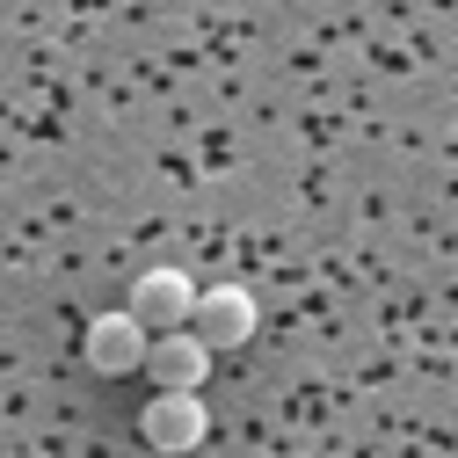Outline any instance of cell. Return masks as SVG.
Masks as SVG:
<instances>
[{"instance_id": "obj_1", "label": "cell", "mask_w": 458, "mask_h": 458, "mask_svg": "<svg viewBox=\"0 0 458 458\" xmlns=\"http://www.w3.org/2000/svg\"><path fill=\"white\" fill-rule=\"evenodd\" d=\"M204 429H211V415H204L197 386H160V400H146V415H139V437L153 451H190V444H204Z\"/></svg>"}, {"instance_id": "obj_2", "label": "cell", "mask_w": 458, "mask_h": 458, "mask_svg": "<svg viewBox=\"0 0 458 458\" xmlns=\"http://www.w3.org/2000/svg\"><path fill=\"white\" fill-rule=\"evenodd\" d=\"M146 342H153V327L124 306V313H102V320L88 327L81 350H88V364H95L102 378H124V371H139V364H146Z\"/></svg>"}, {"instance_id": "obj_3", "label": "cell", "mask_w": 458, "mask_h": 458, "mask_svg": "<svg viewBox=\"0 0 458 458\" xmlns=\"http://www.w3.org/2000/svg\"><path fill=\"white\" fill-rule=\"evenodd\" d=\"M190 327L211 342V350H241V342L255 335V299L241 292V284H211V292H197V306H190Z\"/></svg>"}, {"instance_id": "obj_4", "label": "cell", "mask_w": 458, "mask_h": 458, "mask_svg": "<svg viewBox=\"0 0 458 458\" xmlns=\"http://www.w3.org/2000/svg\"><path fill=\"white\" fill-rule=\"evenodd\" d=\"M139 371H153V386H204L211 342L197 327H160V342H146V364Z\"/></svg>"}, {"instance_id": "obj_5", "label": "cell", "mask_w": 458, "mask_h": 458, "mask_svg": "<svg viewBox=\"0 0 458 458\" xmlns=\"http://www.w3.org/2000/svg\"><path fill=\"white\" fill-rule=\"evenodd\" d=\"M190 306H197V292H190V276L182 269H146L139 284H131V313L160 335V327H190Z\"/></svg>"}]
</instances>
